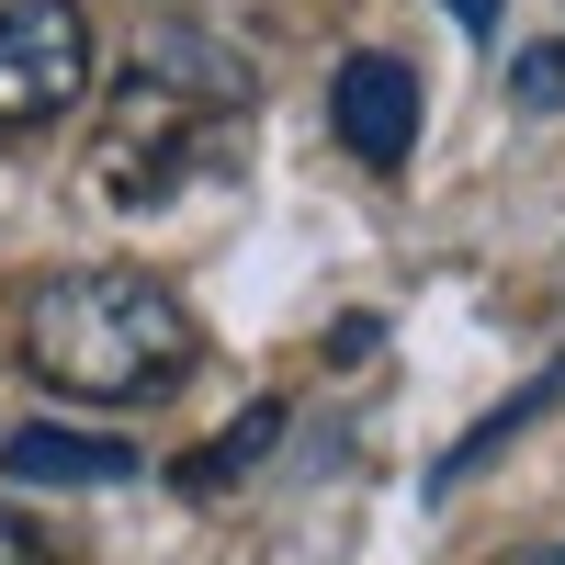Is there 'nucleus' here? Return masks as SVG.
<instances>
[{"label": "nucleus", "instance_id": "obj_3", "mask_svg": "<svg viewBox=\"0 0 565 565\" xmlns=\"http://www.w3.org/2000/svg\"><path fill=\"white\" fill-rule=\"evenodd\" d=\"M79 103H90L79 0H12V12H0V148H12V136H57Z\"/></svg>", "mask_w": 565, "mask_h": 565}, {"label": "nucleus", "instance_id": "obj_8", "mask_svg": "<svg viewBox=\"0 0 565 565\" xmlns=\"http://www.w3.org/2000/svg\"><path fill=\"white\" fill-rule=\"evenodd\" d=\"M509 103H521V114H554L565 103V45H532V57L509 68Z\"/></svg>", "mask_w": 565, "mask_h": 565}, {"label": "nucleus", "instance_id": "obj_2", "mask_svg": "<svg viewBox=\"0 0 565 565\" xmlns=\"http://www.w3.org/2000/svg\"><path fill=\"white\" fill-rule=\"evenodd\" d=\"M226 148H238V114H215V103H193V90H170V79L136 68L114 90L103 136H90V193L125 204V215H159L181 181H193L204 159H226Z\"/></svg>", "mask_w": 565, "mask_h": 565}, {"label": "nucleus", "instance_id": "obj_5", "mask_svg": "<svg viewBox=\"0 0 565 565\" xmlns=\"http://www.w3.org/2000/svg\"><path fill=\"white\" fill-rule=\"evenodd\" d=\"M0 476H23V487H125L136 452L103 441V430H12L0 441Z\"/></svg>", "mask_w": 565, "mask_h": 565}, {"label": "nucleus", "instance_id": "obj_10", "mask_svg": "<svg viewBox=\"0 0 565 565\" xmlns=\"http://www.w3.org/2000/svg\"><path fill=\"white\" fill-rule=\"evenodd\" d=\"M0 565H45V554L23 543V521H12V509H0Z\"/></svg>", "mask_w": 565, "mask_h": 565}, {"label": "nucleus", "instance_id": "obj_4", "mask_svg": "<svg viewBox=\"0 0 565 565\" xmlns=\"http://www.w3.org/2000/svg\"><path fill=\"white\" fill-rule=\"evenodd\" d=\"M328 125H340V148L362 170H407V148H418V68L385 57V45L340 57V79H328Z\"/></svg>", "mask_w": 565, "mask_h": 565}, {"label": "nucleus", "instance_id": "obj_6", "mask_svg": "<svg viewBox=\"0 0 565 565\" xmlns=\"http://www.w3.org/2000/svg\"><path fill=\"white\" fill-rule=\"evenodd\" d=\"M271 441H282V407L260 396V407H238V418H226L215 441H193V452H181V498H226V487H238Z\"/></svg>", "mask_w": 565, "mask_h": 565}, {"label": "nucleus", "instance_id": "obj_7", "mask_svg": "<svg viewBox=\"0 0 565 565\" xmlns=\"http://www.w3.org/2000/svg\"><path fill=\"white\" fill-rule=\"evenodd\" d=\"M554 396H565V362H554V373H532V385H521V396H509V407H487V418H476V430H463V441L441 452V476H430V487H463V476H476V463H487V452H509V441H521V430H532V418H543Z\"/></svg>", "mask_w": 565, "mask_h": 565}, {"label": "nucleus", "instance_id": "obj_1", "mask_svg": "<svg viewBox=\"0 0 565 565\" xmlns=\"http://www.w3.org/2000/svg\"><path fill=\"white\" fill-rule=\"evenodd\" d=\"M23 362L79 407H159L204 362V328L159 271L90 260V271H45L23 295Z\"/></svg>", "mask_w": 565, "mask_h": 565}, {"label": "nucleus", "instance_id": "obj_9", "mask_svg": "<svg viewBox=\"0 0 565 565\" xmlns=\"http://www.w3.org/2000/svg\"><path fill=\"white\" fill-rule=\"evenodd\" d=\"M441 12H452L463 34H498V0H441Z\"/></svg>", "mask_w": 565, "mask_h": 565}, {"label": "nucleus", "instance_id": "obj_11", "mask_svg": "<svg viewBox=\"0 0 565 565\" xmlns=\"http://www.w3.org/2000/svg\"><path fill=\"white\" fill-rule=\"evenodd\" d=\"M509 565H565V543H543V554H509Z\"/></svg>", "mask_w": 565, "mask_h": 565}]
</instances>
